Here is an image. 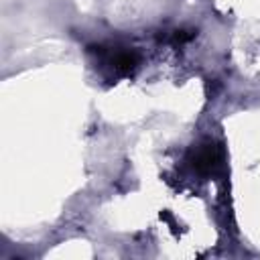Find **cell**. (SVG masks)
<instances>
[{
  "label": "cell",
  "instance_id": "obj_1",
  "mask_svg": "<svg viewBox=\"0 0 260 260\" xmlns=\"http://www.w3.org/2000/svg\"><path fill=\"white\" fill-rule=\"evenodd\" d=\"M221 160H223V150H221V146H217L213 142L199 144L197 148H193L189 152L191 169L197 175H203V177L217 173V169L221 167Z\"/></svg>",
  "mask_w": 260,
  "mask_h": 260
},
{
  "label": "cell",
  "instance_id": "obj_2",
  "mask_svg": "<svg viewBox=\"0 0 260 260\" xmlns=\"http://www.w3.org/2000/svg\"><path fill=\"white\" fill-rule=\"evenodd\" d=\"M91 51H98L100 55L106 57V63L118 73V75H130L138 63H140V57L138 53L130 51V49H122V47H114V49H104L102 45L100 47H89Z\"/></svg>",
  "mask_w": 260,
  "mask_h": 260
}]
</instances>
